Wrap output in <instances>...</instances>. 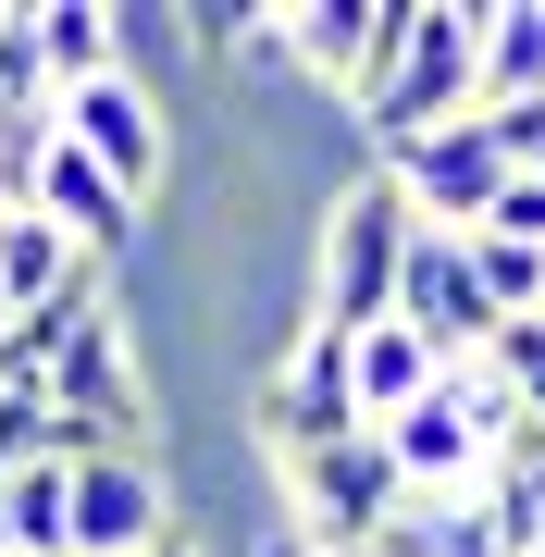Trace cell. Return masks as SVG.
I'll use <instances>...</instances> for the list:
<instances>
[{"instance_id":"cell-16","label":"cell","mask_w":545,"mask_h":557,"mask_svg":"<svg viewBox=\"0 0 545 557\" xmlns=\"http://www.w3.org/2000/svg\"><path fill=\"white\" fill-rule=\"evenodd\" d=\"M471 236H508V248H545V186H533V174H508V186H496V211L471 223Z\"/></svg>"},{"instance_id":"cell-20","label":"cell","mask_w":545,"mask_h":557,"mask_svg":"<svg viewBox=\"0 0 545 557\" xmlns=\"http://www.w3.org/2000/svg\"><path fill=\"white\" fill-rule=\"evenodd\" d=\"M0 557H13V533H0Z\"/></svg>"},{"instance_id":"cell-19","label":"cell","mask_w":545,"mask_h":557,"mask_svg":"<svg viewBox=\"0 0 545 557\" xmlns=\"http://www.w3.org/2000/svg\"><path fill=\"white\" fill-rule=\"evenodd\" d=\"M0 335H13V298H0Z\"/></svg>"},{"instance_id":"cell-10","label":"cell","mask_w":545,"mask_h":557,"mask_svg":"<svg viewBox=\"0 0 545 557\" xmlns=\"http://www.w3.org/2000/svg\"><path fill=\"white\" fill-rule=\"evenodd\" d=\"M545 100V0H508V13H471V112Z\"/></svg>"},{"instance_id":"cell-1","label":"cell","mask_w":545,"mask_h":557,"mask_svg":"<svg viewBox=\"0 0 545 557\" xmlns=\"http://www.w3.org/2000/svg\"><path fill=\"white\" fill-rule=\"evenodd\" d=\"M409 199L384 174H360V186H335L323 199V223H310V335H372V322H397V260H409Z\"/></svg>"},{"instance_id":"cell-12","label":"cell","mask_w":545,"mask_h":557,"mask_svg":"<svg viewBox=\"0 0 545 557\" xmlns=\"http://www.w3.org/2000/svg\"><path fill=\"white\" fill-rule=\"evenodd\" d=\"M75 285H100V273L75 260V236H50L38 211L0 199V298H13V310H50V298H75Z\"/></svg>"},{"instance_id":"cell-7","label":"cell","mask_w":545,"mask_h":557,"mask_svg":"<svg viewBox=\"0 0 545 557\" xmlns=\"http://www.w3.org/2000/svg\"><path fill=\"white\" fill-rule=\"evenodd\" d=\"M13 211H38L50 236H75V260H87V273H100V260H124V248L149 236V211L124 199L100 161H75L62 137H38V161H25V199H13Z\"/></svg>"},{"instance_id":"cell-6","label":"cell","mask_w":545,"mask_h":557,"mask_svg":"<svg viewBox=\"0 0 545 557\" xmlns=\"http://www.w3.org/2000/svg\"><path fill=\"white\" fill-rule=\"evenodd\" d=\"M384 186H397L409 199V223H422V236H471V223L496 211V186H508V161H496V137L484 124H434V137H409L397 161H384Z\"/></svg>"},{"instance_id":"cell-4","label":"cell","mask_w":545,"mask_h":557,"mask_svg":"<svg viewBox=\"0 0 545 557\" xmlns=\"http://www.w3.org/2000/svg\"><path fill=\"white\" fill-rule=\"evenodd\" d=\"M50 137L75 149V161H100L137 211L162 199V174H174V124H162V100H149V75H87V87H62V100H50Z\"/></svg>"},{"instance_id":"cell-2","label":"cell","mask_w":545,"mask_h":557,"mask_svg":"<svg viewBox=\"0 0 545 557\" xmlns=\"http://www.w3.org/2000/svg\"><path fill=\"white\" fill-rule=\"evenodd\" d=\"M459 112H471V13H459V0H409V50H397V75L360 100V149H372V174H384L409 137L459 124Z\"/></svg>"},{"instance_id":"cell-8","label":"cell","mask_w":545,"mask_h":557,"mask_svg":"<svg viewBox=\"0 0 545 557\" xmlns=\"http://www.w3.org/2000/svg\"><path fill=\"white\" fill-rule=\"evenodd\" d=\"M397 322L434 347V372H459V359L496 335V310H484V285H471V248H459V236H409V260H397Z\"/></svg>"},{"instance_id":"cell-17","label":"cell","mask_w":545,"mask_h":557,"mask_svg":"<svg viewBox=\"0 0 545 557\" xmlns=\"http://www.w3.org/2000/svg\"><path fill=\"white\" fill-rule=\"evenodd\" d=\"M248 557H310V545H298V533H261V545H248Z\"/></svg>"},{"instance_id":"cell-11","label":"cell","mask_w":545,"mask_h":557,"mask_svg":"<svg viewBox=\"0 0 545 557\" xmlns=\"http://www.w3.org/2000/svg\"><path fill=\"white\" fill-rule=\"evenodd\" d=\"M372 25H384V0H298V13H273V50H285V75L347 87L372 62Z\"/></svg>"},{"instance_id":"cell-5","label":"cell","mask_w":545,"mask_h":557,"mask_svg":"<svg viewBox=\"0 0 545 557\" xmlns=\"http://www.w3.org/2000/svg\"><path fill=\"white\" fill-rule=\"evenodd\" d=\"M149 545H174L162 458H75L62 471V557H149Z\"/></svg>"},{"instance_id":"cell-3","label":"cell","mask_w":545,"mask_h":557,"mask_svg":"<svg viewBox=\"0 0 545 557\" xmlns=\"http://www.w3.org/2000/svg\"><path fill=\"white\" fill-rule=\"evenodd\" d=\"M397 508H409V483H397V458H384V434L285 458V533H298L310 557H360Z\"/></svg>"},{"instance_id":"cell-14","label":"cell","mask_w":545,"mask_h":557,"mask_svg":"<svg viewBox=\"0 0 545 557\" xmlns=\"http://www.w3.org/2000/svg\"><path fill=\"white\" fill-rule=\"evenodd\" d=\"M38 75H50V100H62V87H87V75H124L100 0H38Z\"/></svg>"},{"instance_id":"cell-9","label":"cell","mask_w":545,"mask_h":557,"mask_svg":"<svg viewBox=\"0 0 545 557\" xmlns=\"http://www.w3.org/2000/svg\"><path fill=\"white\" fill-rule=\"evenodd\" d=\"M372 434H384V458H397L409 496H459V471L484 458V446H471V421H459V384H446V372H434V397H409L397 421H372Z\"/></svg>"},{"instance_id":"cell-15","label":"cell","mask_w":545,"mask_h":557,"mask_svg":"<svg viewBox=\"0 0 545 557\" xmlns=\"http://www.w3.org/2000/svg\"><path fill=\"white\" fill-rule=\"evenodd\" d=\"M0 533H13V557H62V458H25L0 483Z\"/></svg>"},{"instance_id":"cell-18","label":"cell","mask_w":545,"mask_h":557,"mask_svg":"<svg viewBox=\"0 0 545 557\" xmlns=\"http://www.w3.org/2000/svg\"><path fill=\"white\" fill-rule=\"evenodd\" d=\"M149 557H199V545H186V533H174V545H149Z\"/></svg>"},{"instance_id":"cell-13","label":"cell","mask_w":545,"mask_h":557,"mask_svg":"<svg viewBox=\"0 0 545 557\" xmlns=\"http://www.w3.org/2000/svg\"><path fill=\"white\" fill-rule=\"evenodd\" d=\"M347 397H360V421H397L409 397H434V347L409 335V322H372V335H347Z\"/></svg>"}]
</instances>
